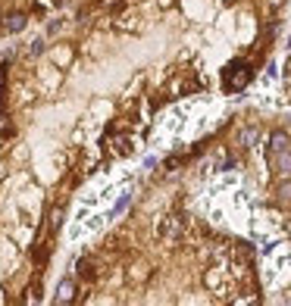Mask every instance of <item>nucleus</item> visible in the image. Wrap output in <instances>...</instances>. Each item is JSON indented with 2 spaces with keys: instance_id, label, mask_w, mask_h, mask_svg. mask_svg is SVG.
Returning a JSON list of instances; mask_svg holds the SVG:
<instances>
[{
  "instance_id": "nucleus-1",
  "label": "nucleus",
  "mask_w": 291,
  "mask_h": 306,
  "mask_svg": "<svg viewBox=\"0 0 291 306\" xmlns=\"http://www.w3.org/2000/svg\"><path fill=\"white\" fill-rule=\"evenodd\" d=\"M291 0H72L0 53V303H44L76 197L169 106L238 97Z\"/></svg>"
},
{
  "instance_id": "nucleus-4",
  "label": "nucleus",
  "mask_w": 291,
  "mask_h": 306,
  "mask_svg": "<svg viewBox=\"0 0 291 306\" xmlns=\"http://www.w3.org/2000/svg\"><path fill=\"white\" fill-rule=\"evenodd\" d=\"M69 4L72 0H0V41L19 38Z\"/></svg>"
},
{
  "instance_id": "nucleus-3",
  "label": "nucleus",
  "mask_w": 291,
  "mask_h": 306,
  "mask_svg": "<svg viewBox=\"0 0 291 306\" xmlns=\"http://www.w3.org/2000/svg\"><path fill=\"white\" fill-rule=\"evenodd\" d=\"M226 119L260 215L276 235H291V38L282 66V100L247 106Z\"/></svg>"
},
{
  "instance_id": "nucleus-2",
  "label": "nucleus",
  "mask_w": 291,
  "mask_h": 306,
  "mask_svg": "<svg viewBox=\"0 0 291 306\" xmlns=\"http://www.w3.org/2000/svg\"><path fill=\"white\" fill-rule=\"evenodd\" d=\"M257 238L213 215L157 163L135 200L69 263L53 303H266Z\"/></svg>"
}]
</instances>
